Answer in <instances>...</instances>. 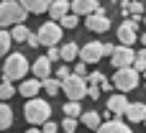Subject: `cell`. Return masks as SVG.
<instances>
[{
  "instance_id": "ba28073f",
  "label": "cell",
  "mask_w": 146,
  "mask_h": 133,
  "mask_svg": "<svg viewBox=\"0 0 146 133\" xmlns=\"http://www.w3.org/2000/svg\"><path fill=\"white\" fill-rule=\"evenodd\" d=\"M85 23H87V28H90V31H95V33H103V31H108V28H110V18H108L105 8H98L95 13H90V15L85 18Z\"/></svg>"
},
{
  "instance_id": "1f68e13d",
  "label": "cell",
  "mask_w": 146,
  "mask_h": 133,
  "mask_svg": "<svg viewBox=\"0 0 146 133\" xmlns=\"http://www.w3.org/2000/svg\"><path fill=\"white\" fill-rule=\"evenodd\" d=\"M87 97H90V100H98V97H100V87H98V85H87Z\"/></svg>"
},
{
  "instance_id": "8d00e7d4",
  "label": "cell",
  "mask_w": 146,
  "mask_h": 133,
  "mask_svg": "<svg viewBox=\"0 0 146 133\" xmlns=\"http://www.w3.org/2000/svg\"><path fill=\"white\" fill-rule=\"evenodd\" d=\"M26 44H28V46H33V49H36V46H41V41H38V36H36V33H31Z\"/></svg>"
},
{
  "instance_id": "5b68a950",
  "label": "cell",
  "mask_w": 146,
  "mask_h": 133,
  "mask_svg": "<svg viewBox=\"0 0 146 133\" xmlns=\"http://www.w3.org/2000/svg\"><path fill=\"white\" fill-rule=\"evenodd\" d=\"M139 74L133 67H123V69H115V77H113V85L121 90V92H131L139 87Z\"/></svg>"
},
{
  "instance_id": "f1b7e54d",
  "label": "cell",
  "mask_w": 146,
  "mask_h": 133,
  "mask_svg": "<svg viewBox=\"0 0 146 133\" xmlns=\"http://www.w3.org/2000/svg\"><path fill=\"white\" fill-rule=\"evenodd\" d=\"M59 23H62V28H77L80 18H77V13H67V15H64Z\"/></svg>"
},
{
  "instance_id": "3957f363",
  "label": "cell",
  "mask_w": 146,
  "mask_h": 133,
  "mask_svg": "<svg viewBox=\"0 0 146 133\" xmlns=\"http://www.w3.org/2000/svg\"><path fill=\"white\" fill-rule=\"evenodd\" d=\"M26 72H28V62H26V56H23V54H10V56L5 59L3 74H5V79H8V82H13V79H23V77H26Z\"/></svg>"
},
{
  "instance_id": "60d3db41",
  "label": "cell",
  "mask_w": 146,
  "mask_h": 133,
  "mask_svg": "<svg viewBox=\"0 0 146 133\" xmlns=\"http://www.w3.org/2000/svg\"><path fill=\"white\" fill-rule=\"evenodd\" d=\"M141 41H144V46H146V33H144V36H141Z\"/></svg>"
},
{
  "instance_id": "ab89813d",
  "label": "cell",
  "mask_w": 146,
  "mask_h": 133,
  "mask_svg": "<svg viewBox=\"0 0 146 133\" xmlns=\"http://www.w3.org/2000/svg\"><path fill=\"white\" fill-rule=\"evenodd\" d=\"M26 133H41V128H31V131H26Z\"/></svg>"
},
{
  "instance_id": "83f0119b",
  "label": "cell",
  "mask_w": 146,
  "mask_h": 133,
  "mask_svg": "<svg viewBox=\"0 0 146 133\" xmlns=\"http://www.w3.org/2000/svg\"><path fill=\"white\" fill-rule=\"evenodd\" d=\"M133 69H136V72H146V49L136 51V59H133Z\"/></svg>"
},
{
  "instance_id": "6da1fadb",
  "label": "cell",
  "mask_w": 146,
  "mask_h": 133,
  "mask_svg": "<svg viewBox=\"0 0 146 133\" xmlns=\"http://www.w3.org/2000/svg\"><path fill=\"white\" fill-rule=\"evenodd\" d=\"M23 115L31 126H44L49 118H51V105L46 100H38V97H28L26 108H23Z\"/></svg>"
},
{
  "instance_id": "7a4b0ae2",
  "label": "cell",
  "mask_w": 146,
  "mask_h": 133,
  "mask_svg": "<svg viewBox=\"0 0 146 133\" xmlns=\"http://www.w3.org/2000/svg\"><path fill=\"white\" fill-rule=\"evenodd\" d=\"M26 15H28V10H26L18 0H3V3H0V28L23 23Z\"/></svg>"
},
{
  "instance_id": "d4e9b609",
  "label": "cell",
  "mask_w": 146,
  "mask_h": 133,
  "mask_svg": "<svg viewBox=\"0 0 146 133\" xmlns=\"http://www.w3.org/2000/svg\"><path fill=\"white\" fill-rule=\"evenodd\" d=\"M64 115H69V118H80V115H82L80 100H69V103H64Z\"/></svg>"
},
{
  "instance_id": "52a82bcc",
  "label": "cell",
  "mask_w": 146,
  "mask_h": 133,
  "mask_svg": "<svg viewBox=\"0 0 146 133\" xmlns=\"http://www.w3.org/2000/svg\"><path fill=\"white\" fill-rule=\"evenodd\" d=\"M133 59H136V51L131 46H115V51L110 54V64L115 69H123V67H133Z\"/></svg>"
},
{
  "instance_id": "4316f807",
  "label": "cell",
  "mask_w": 146,
  "mask_h": 133,
  "mask_svg": "<svg viewBox=\"0 0 146 133\" xmlns=\"http://www.w3.org/2000/svg\"><path fill=\"white\" fill-rule=\"evenodd\" d=\"M10 44H13V36H10L8 31H3V28H0V56H3V54H8Z\"/></svg>"
},
{
  "instance_id": "b9f144b4",
  "label": "cell",
  "mask_w": 146,
  "mask_h": 133,
  "mask_svg": "<svg viewBox=\"0 0 146 133\" xmlns=\"http://www.w3.org/2000/svg\"><path fill=\"white\" fill-rule=\"evenodd\" d=\"M144 87H146V74H144Z\"/></svg>"
},
{
  "instance_id": "ffe728a7",
  "label": "cell",
  "mask_w": 146,
  "mask_h": 133,
  "mask_svg": "<svg viewBox=\"0 0 146 133\" xmlns=\"http://www.w3.org/2000/svg\"><path fill=\"white\" fill-rule=\"evenodd\" d=\"M10 126H13V110H10V105L0 103V131H8Z\"/></svg>"
},
{
  "instance_id": "9c48e42d",
  "label": "cell",
  "mask_w": 146,
  "mask_h": 133,
  "mask_svg": "<svg viewBox=\"0 0 146 133\" xmlns=\"http://www.w3.org/2000/svg\"><path fill=\"white\" fill-rule=\"evenodd\" d=\"M103 56H105V51H103L100 41H90L80 49V62H85V64H98Z\"/></svg>"
},
{
  "instance_id": "74e56055",
  "label": "cell",
  "mask_w": 146,
  "mask_h": 133,
  "mask_svg": "<svg viewBox=\"0 0 146 133\" xmlns=\"http://www.w3.org/2000/svg\"><path fill=\"white\" fill-rule=\"evenodd\" d=\"M113 87H115V85H113V82H108V79H103V82H100V90H103V92H110Z\"/></svg>"
},
{
  "instance_id": "f35d334b",
  "label": "cell",
  "mask_w": 146,
  "mask_h": 133,
  "mask_svg": "<svg viewBox=\"0 0 146 133\" xmlns=\"http://www.w3.org/2000/svg\"><path fill=\"white\" fill-rule=\"evenodd\" d=\"M103 51H105V56H110V54L115 51V46H113V44H103Z\"/></svg>"
},
{
  "instance_id": "d6a6232c",
  "label": "cell",
  "mask_w": 146,
  "mask_h": 133,
  "mask_svg": "<svg viewBox=\"0 0 146 133\" xmlns=\"http://www.w3.org/2000/svg\"><path fill=\"white\" fill-rule=\"evenodd\" d=\"M46 59H49V62H54V59H62L59 49H56V46H49V51H46Z\"/></svg>"
},
{
  "instance_id": "4fadbf2b",
  "label": "cell",
  "mask_w": 146,
  "mask_h": 133,
  "mask_svg": "<svg viewBox=\"0 0 146 133\" xmlns=\"http://www.w3.org/2000/svg\"><path fill=\"white\" fill-rule=\"evenodd\" d=\"M98 8H100L98 0H72V13H77V15H90Z\"/></svg>"
},
{
  "instance_id": "2e32d148",
  "label": "cell",
  "mask_w": 146,
  "mask_h": 133,
  "mask_svg": "<svg viewBox=\"0 0 146 133\" xmlns=\"http://www.w3.org/2000/svg\"><path fill=\"white\" fill-rule=\"evenodd\" d=\"M69 8H72V3H67V0H54V3L49 5V15L56 18V21H62V18L69 13Z\"/></svg>"
},
{
  "instance_id": "cb8c5ba5",
  "label": "cell",
  "mask_w": 146,
  "mask_h": 133,
  "mask_svg": "<svg viewBox=\"0 0 146 133\" xmlns=\"http://www.w3.org/2000/svg\"><path fill=\"white\" fill-rule=\"evenodd\" d=\"M41 85H44V90H46V95H56L59 90H62V82L59 79H51V77H46V79H41Z\"/></svg>"
},
{
  "instance_id": "7c38bea8",
  "label": "cell",
  "mask_w": 146,
  "mask_h": 133,
  "mask_svg": "<svg viewBox=\"0 0 146 133\" xmlns=\"http://www.w3.org/2000/svg\"><path fill=\"white\" fill-rule=\"evenodd\" d=\"M126 118H128V123H144L146 118V105L144 103H131L128 108H126V113H123Z\"/></svg>"
},
{
  "instance_id": "836d02e7",
  "label": "cell",
  "mask_w": 146,
  "mask_h": 133,
  "mask_svg": "<svg viewBox=\"0 0 146 133\" xmlns=\"http://www.w3.org/2000/svg\"><path fill=\"white\" fill-rule=\"evenodd\" d=\"M69 74H72V72H69V67H59V69H56V79H59V82H64Z\"/></svg>"
},
{
  "instance_id": "8992f818",
  "label": "cell",
  "mask_w": 146,
  "mask_h": 133,
  "mask_svg": "<svg viewBox=\"0 0 146 133\" xmlns=\"http://www.w3.org/2000/svg\"><path fill=\"white\" fill-rule=\"evenodd\" d=\"M36 36H38V41H41L44 46H56L59 38H62V26L54 23V21H49V23H44V26L38 28Z\"/></svg>"
},
{
  "instance_id": "603a6c76",
  "label": "cell",
  "mask_w": 146,
  "mask_h": 133,
  "mask_svg": "<svg viewBox=\"0 0 146 133\" xmlns=\"http://www.w3.org/2000/svg\"><path fill=\"white\" fill-rule=\"evenodd\" d=\"M10 36H13V41H18V44H23V41H28V36H31V31L23 26V23H15L13 26V31H10Z\"/></svg>"
},
{
  "instance_id": "7bdbcfd3",
  "label": "cell",
  "mask_w": 146,
  "mask_h": 133,
  "mask_svg": "<svg viewBox=\"0 0 146 133\" xmlns=\"http://www.w3.org/2000/svg\"><path fill=\"white\" fill-rule=\"evenodd\" d=\"M144 123H146V118H144Z\"/></svg>"
},
{
  "instance_id": "e0dca14e",
  "label": "cell",
  "mask_w": 146,
  "mask_h": 133,
  "mask_svg": "<svg viewBox=\"0 0 146 133\" xmlns=\"http://www.w3.org/2000/svg\"><path fill=\"white\" fill-rule=\"evenodd\" d=\"M28 13H44V10H49V5L54 3V0H18Z\"/></svg>"
},
{
  "instance_id": "f546056e",
  "label": "cell",
  "mask_w": 146,
  "mask_h": 133,
  "mask_svg": "<svg viewBox=\"0 0 146 133\" xmlns=\"http://www.w3.org/2000/svg\"><path fill=\"white\" fill-rule=\"evenodd\" d=\"M62 131H64V133H74V131H77V120L69 118V115H64V120H62Z\"/></svg>"
},
{
  "instance_id": "f6af8a7d",
  "label": "cell",
  "mask_w": 146,
  "mask_h": 133,
  "mask_svg": "<svg viewBox=\"0 0 146 133\" xmlns=\"http://www.w3.org/2000/svg\"><path fill=\"white\" fill-rule=\"evenodd\" d=\"M144 21H146V18H144Z\"/></svg>"
},
{
  "instance_id": "7402d4cb",
  "label": "cell",
  "mask_w": 146,
  "mask_h": 133,
  "mask_svg": "<svg viewBox=\"0 0 146 133\" xmlns=\"http://www.w3.org/2000/svg\"><path fill=\"white\" fill-rule=\"evenodd\" d=\"M80 118H82V123H85L87 128H92V131H98V128L103 126V120H100V113H95V110H90V113H82Z\"/></svg>"
},
{
  "instance_id": "d6986e66",
  "label": "cell",
  "mask_w": 146,
  "mask_h": 133,
  "mask_svg": "<svg viewBox=\"0 0 146 133\" xmlns=\"http://www.w3.org/2000/svg\"><path fill=\"white\" fill-rule=\"evenodd\" d=\"M121 10H123L126 18H128V13L131 15H141L144 13V3H139V0H123L121 3Z\"/></svg>"
},
{
  "instance_id": "484cf974",
  "label": "cell",
  "mask_w": 146,
  "mask_h": 133,
  "mask_svg": "<svg viewBox=\"0 0 146 133\" xmlns=\"http://www.w3.org/2000/svg\"><path fill=\"white\" fill-rule=\"evenodd\" d=\"M13 95H15V87H13L8 79H3V82H0V100H10Z\"/></svg>"
},
{
  "instance_id": "ee69618b",
  "label": "cell",
  "mask_w": 146,
  "mask_h": 133,
  "mask_svg": "<svg viewBox=\"0 0 146 133\" xmlns=\"http://www.w3.org/2000/svg\"><path fill=\"white\" fill-rule=\"evenodd\" d=\"M0 3H3V0H0Z\"/></svg>"
},
{
  "instance_id": "277c9868",
  "label": "cell",
  "mask_w": 146,
  "mask_h": 133,
  "mask_svg": "<svg viewBox=\"0 0 146 133\" xmlns=\"http://www.w3.org/2000/svg\"><path fill=\"white\" fill-rule=\"evenodd\" d=\"M62 90H64L67 100H82V97L87 95V79L72 72V74L62 82Z\"/></svg>"
},
{
  "instance_id": "4dcf8cb0",
  "label": "cell",
  "mask_w": 146,
  "mask_h": 133,
  "mask_svg": "<svg viewBox=\"0 0 146 133\" xmlns=\"http://www.w3.org/2000/svg\"><path fill=\"white\" fill-rule=\"evenodd\" d=\"M105 77H103V72H92V74H87V85H100Z\"/></svg>"
},
{
  "instance_id": "ac0fdd59",
  "label": "cell",
  "mask_w": 146,
  "mask_h": 133,
  "mask_svg": "<svg viewBox=\"0 0 146 133\" xmlns=\"http://www.w3.org/2000/svg\"><path fill=\"white\" fill-rule=\"evenodd\" d=\"M41 87H44L41 79H23V85H21V95H23V97H36Z\"/></svg>"
},
{
  "instance_id": "d590c367",
  "label": "cell",
  "mask_w": 146,
  "mask_h": 133,
  "mask_svg": "<svg viewBox=\"0 0 146 133\" xmlns=\"http://www.w3.org/2000/svg\"><path fill=\"white\" fill-rule=\"evenodd\" d=\"M74 74H80V77H85V74H87V64H85V62H80V64L74 67Z\"/></svg>"
},
{
  "instance_id": "8fae6325",
  "label": "cell",
  "mask_w": 146,
  "mask_h": 133,
  "mask_svg": "<svg viewBox=\"0 0 146 133\" xmlns=\"http://www.w3.org/2000/svg\"><path fill=\"white\" fill-rule=\"evenodd\" d=\"M98 133H133L123 120H121V115H113V120H108V123H103Z\"/></svg>"
},
{
  "instance_id": "e575fe53",
  "label": "cell",
  "mask_w": 146,
  "mask_h": 133,
  "mask_svg": "<svg viewBox=\"0 0 146 133\" xmlns=\"http://www.w3.org/2000/svg\"><path fill=\"white\" fill-rule=\"evenodd\" d=\"M41 133H56V123H51V120H46V123L41 126Z\"/></svg>"
},
{
  "instance_id": "30bf717a",
  "label": "cell",
  "mask_w": 146,
  "mask_h": 133,
  "mask_svg": "<svg viewBox=\"0 0 146 133\" xmlns=\"http://www.w3.org/2000/svg\"><path fill=\"white\" fill-rule=\"evenodd\" d=\"M136 26H139V23H136V21H128V18L121 23V28H118V41H121L123 46H131V44L136 41Z\"/></svg>"
},
{
  "instance_id": "44dd1931",
  "label": "cell",
  "mask_w": 146,
  "mask_h": 133,
  "mask_svg": "<svg viewBox=\"0 0 146 133\" xmlns=\"http://www.w3.org/2000/svg\"><path fill=\"white\" fill-rule=\"evenodd\" d=\"M59 54H62V59H64V62H72V59H77V56H80V46H77L74 41H69V44H64V46L59 49Z\"/></svg>"
},
{
  "instance_id": "9a60e30c",
  "label": "cell",
  "mask_w": 146,
  "mask_h": 133,
  "mask_svg": "<svg viewBox=\"0 0 146 133\" xmlns=\"http://www.w3.org/2000/svg\"><path fill=\"white\" fill-rule=\"evenodd\" d=\"M105 103H108V110H110L113 115H123L126 108H128V100H126L123 95H110Z\"/></svg>"
},
{
  "instance_id": "5bb4252c",
  "label": "cell",
  "mask_w": 146,
  "mask_h": 133,
  "mask_svg": "<svg viewBox=\"0 0 146 133\" xmlns=\"http://www.w3.org/2000/svg\"><path fill=\"white\" fill-rule=\"evenodd\" d=\"M31 69H33V77H36V79H46V77L51 74V62H49L46 56H38Z\"/></svg>"
}]
</instances>
